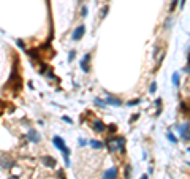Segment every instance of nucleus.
<instances>
[{
    "label": "nucleus",
    "mask_w": 190,
    "mask_h": 179,
    "mask_svg": "<svg viewBox=\"0 0 190 179\" xmlns=\"http://www.w3.org/2000/svg\"><path fill=\"white\" fill-rule=\"evenodd\" d=\"M106 146H108L109 152H117L120 151V154H125V138L119 136V138H106Z\"/></svg>",
    "instance_id": "1"
},
{
    "label": "nucleus",
    "mask_w": 190,
    "mask_h": 179,
    "mask_svg": "<svg viewBox=\"0 0 190 179\" xmlns=\"http://www.w3.org/2000/svg\"><path fill=\"white\" fill-rule=\"evenodd\" d=\"M52 143H54V146L62 152V157H64V160H65V166H70L71 165V162H70V149L67 148L65 141L62 140L60 136H54L52 138Z\"/></svg>",
    "instance_id": "2"
},
{
    "label": "nucleus",
    "mask_w": 190,
    "mask_h": 179,
    "mask_svg": "<svg viewBox=\"0 0 190 179\" xmlns=\"http://www.w3.org/2000/svg\"><path fill=\"white\" fill-rule=\"evenodd\" d=\"M177 128H179V135H181V138H182L184 141H190V124L189 122L179 125Z\"/></svg>",
    "instance_id": "3"
},
{
    "label": "nucleus",
    "mask_w": 190,
    "mask_h": 179,
    "mask_svg": "<svg viewBox=\"0 0 190 179\" xmlns=\"http://www.w3.org/2000/svg\"><path fill=\"white\" fill-rule=\"evenodd\" d=\"M84 33H86V25L84 24L78 25V27L73 30V33H71V40H73V41H79V40L84 37Z\"/></svg>",
    "instance_id": "4"
},
{
    "label": "nucleus",
    "mask_w": 190,
    "mask_h": 179,
    "mask_svg": "<svg viewBox=\"0 0 190 179\" xmlns=\"http://www.w3.org/2000/svg\"><path fill=\"white\" fill-rule=\"evenodd\" d=\"M89 62H90V54H84V57L81 59V63H79V67H81V70L84 73H89L90 71V65H89Z\"/></svg>",
    "instance_id": "5"
},
{
    "label": "nucleus",
    "mask_w": 190,
    "mask_h": 179,
    "mask_svg": "<svg viewBox=\"0 0 190 179\" xmlns=\"http://www.w3.org/2000/svg\"><path fill=\"white\" fill-rule=\"evenodd\" d=\"M14 165H16V162L11 160L8 155L3 154L2 157H0V166H2V168H11V166H14Z\"/></svg>",
    "instance_id": "6"
},
{
    "label": "nucleus",
    "mask_w": 190,
    "mask_h": 179,
    "mask_svg": "<svg viewBox=\"0 0 190 179\" xmlns=\"http://www.w3.org/2000/svg\"><path fill=\"white\" fill-rule=\"evenodd\" d=\"M117 176H119V170L116 166H111V168H108L105 171L103 179H117Z\"/></svg>",
    "instance_id": "7"
},
{
    "label": "nucleus",
    "mask_w": 190,
    "mask_h": 179,
    "mask_svg": "<svg viewBox=\"0 0 190 179\" xmlns=\"http://www.w3.org/2000/svg\"><path fill=\"white\" fill-rule=\"evenodd\" d=\"M41 162H43V165L48 166V168H56V165H57L56 158L51 157V155H44V157H41Z\"/></svg>",
    "instance_id": "8"
},
{
    "label": "nucleus",
    "mask_w": 190,
    "mask_h": 179,
    "mask_svg": "<svg viewBox=\"0 0 190 179\" xmlns=\"http://www.w3.org/2000/svg\"><path fill=\"white\" fill-rule=\"evenodd\" d=\"M27 138H29V141L35 143V144L41 141V136H40V133H38V132L35 130V128H30V130H29V133H27Z\"/></svg>",
    "instance_id": "9"
},
{
    "label": "nucleus",
    "mask_w": 190,
    "mask_h": 179,
    "mask_svg": "<svg viewBox=\"0 0 190 179\" xmlns=\"http://www.w3.org/2000/svg\"><path fill=\"white\" fill-rule=\"evenodd\" d=\"M105 103H106V106H108V105H111V106H122V100H120V98H116V97H111V95L106 97Z\"/></svg>",
    "instance_id": "10"
},
{
    "label": "nucleus",
    "mask_w": 190,
    "mask_h": 179,
    "mask_svg": "<svg viewBox=\"0 0 190 179\" xmlns=\"http://www.w3.org/2000/svg\"><path fill=\"white\" fill-rule=\"evenodd\" d=\"M92 128H94L97 133H102V132L106 130V125L103 124L102 121H98V119H97V121H94V124H92Z\"/></svg>",
    "instance_id": "11"
},
{
    "label": "nucleus",
    "mask_w": 190,
    "mask_h": 179,
    "mask_svg": "<svg viewBox=\"0 0 190 179\" xmlns=\"http://www.w3.org/2000/svg\"><path fill=\"white\" fill-rule=\"evenodd\" d=\"M89 143H90V146H92V148H95V149H103V146H105L103 143L97 141V140H90Z\"/></svg>",
    "instance_id": "12"
},
{
    "label": "nucleus",
    "mask_w": 190,
    "mask_h": 179,
    "mask_svg": "<svg viewBox=\"0 0 190 179\" xmlns=\"http://www.w3.org/2000/svg\"><path fill=\"white\" fill-rule=\"evenodd\" d=\"M179 83H181L179 73H174V75H173V86H174V87H179Z\"/></svg>",
    "instance_id": "13"
},
{
    "label": "nucleus",
    "mask_w": 190,
    "mask_h": 179,
    "mask_svg": "<svg viewBox=\"0 0 190 179\" xmlns=\"http://www.w3.org/2000/svg\"><path fill=\"white\" fill-rule=\"evenodd\" d=\"M166 138H168V141H170V143H173V144H176V143H177L176 136H174L173 133H170V132H168V133H166Z\"/></svg>",
    "instance_id": "14"
},
{
    "label": "nucleus",
    "mask_w": 190,
    "mask_h": 179,
    "mask_svg": "<svg viewBox=\"0 0 190 179\" xmlns=\"http://www.w3.org/2000/svg\"><path fill=\"white\" fill-rule=\"evenodd\" d=\"M125 179H132V166L130 165L125 166Z\"/></svg>",
    "instance_id": "15"
},
{
    "label": "nucleus",
    "mask_w": 190,
    "mask_h": 179,
    "mask_svg": "<svg viewBox=\"0 0 190 179\" xmlns=\"http://www.w3.org/2000/svg\"><path fill=\"white\" fill-rule=\"evenodd\" d=\"M95 105H97V106H100V108H105L106 106V103L103 100H100V98H95Z\"/></svg>",
    "instance_id": "16"
},
{
    "label": "nucleus",
    "mask_w": 190,
    "mask_h": 179,
    "mask_svg": "<svg viewBox=\"0 0 190 179\" xmlns=\"http://www.w3.org/2000/svg\"><path fill=\"white\" fill-rule=\"evenodd\" d=\"M139 102H141L139 98H135V100H130L127 105H128V106H135V105H138V103H139Z\"/></svg>",
    "instance_id": "17"
},
{
    "label": "nucleus",
    "mask_w": 190,
    "mask_h": 179,
    "mask_svg": "<svg viewBox=\"0 0 190 179\" xmlns=\"http://www.w3.org/2000/svg\"><path fill=\"white\" fill-rule=\"evenodd\" d=\"M155 90H157V84H155V83H152V84H151V87H149V92H151V94H154Z\"/></svg>",
    "instance_id": "18"
},
{
    "label": "nucleus",
    "mask_w": 190,
    "mask_h": 179,
    "mask_svg": "<svg viewBox=\"0 0 190 179\" xmlns=\"http://www.w3.org/2000/svg\"><path fill=\"white\" fill-rule=\"evenodd\" d=\"M81 16H82V17L87 16V7H82V10H81Z\"/></svg>",
    "instance_id": "19"
},
{
    "label": "nucleus",
    "mask_w": 190,
    "mask_h": 179,
    "mask_svg": "<svg viewBox=\"0 0 190 179\" xmlns=\"http://www.w3.org/2000/svg\"><path fill=\"white\" fill-rule=\"evenodd\" d=\"M108 130L111 132V133H114V132L117 130V127H116V124H111V125H109V128H108Z\"/></svg>",
    "instance_id": "20"
},
{
    "label": "nucleus",
    "mask_w": 190,
    "mask_h": 179,
    "mask_svg": "<svg viewBox=\"0 0 190 179\" xmlns=\"http://www.w3.org/2000/svg\"><path fill=\"white\" fill-rule=\"evenodd\" d=\"M62 121H64V122H67V124H73V121H71L70 117H67V116H64V117H62Z\"/></svg>",
    "instance_id": "21"
},
{
    "label": "nucleus",
    "mask_w": 190,
    "mask_h": 179,
    "mask_svg": "<svg viewBox=\"0 0 190 179\" xmlns=\"http://www.w3.org/2000/svg\"><path fill=\"white\" fill-rule=\"evenodd\" d=\"M75 55H76V52H75V51H71L70 54H68V60H70V62H71V60L75 59Z\"/></svg>",
    "instance_id": "22"
},
{
    "label": "nucleus",
    "mask_w": 190,
    "mask_h": 179,
    "mask_svg": "<svg viewBox=\"0 0 190 179\" xmlns=\"http://www.w3.org/2000/svg\"><path fill=\"white\" fill-rule=\"evenodd\" d=\"M176 3H177V0H173V3H171V7H170V11H173L174 8H176Z\"/></svg>",
    "instance_id": "23"
},
{
    "label": "nucleus",
    "mask_w": 190,
    "mask_h": 179,
    "mask_svg": "<svg viewBox=\"0 0 190 179\" xmlns=\"http://www.w3.org/2000/svg\"><path fill=\"white\" fill-rule=\"evenodd\" d=\"M108 10H109V8H108V7H105V8H103V13H102V17H105V16H106V13H108Z\"/></svg>",
    "instance_id": "24"
},
{
    "label": "nucleus",
    "mask_w": 190,
    "mask_h": 179,
    "mask_svg": "<svg viewBox=\"0 0 190 179\" xmlns=\"http://www.w3.org/2000/svg\"><path fill=\"white\" fill-rule=\"evenodd\" d=\"M139 117V114H135V116H132V119H130V122H135L136 119H138Z\"/></svg>",
    "instance_id": "25"
},
{
    "label": "nucleus",
    "mask_w": 190,
    "mask_h": 179,
    "mask_svg": "<svg viewBox=\"0 0 190 179\" xmlns=\"http://www.w3.org/2000/svg\"><path fill=\"white\" fill-rule=\"evenodd\" d=\"M86 144H87V141H86V140H82V138H81V140H79V146H86Z\"/></svg>",
    "instance_id": "26"
},
{
    "label": "nucleus",
    "mask_w": 190,
    "mask_h": 179,
    "mask_svg": "<svg viewBox=\"0 0 190 179\" xmlns=\"http://www.w3.org/2000/svg\"><path fill=\"white\" fill-rule=\"evenodd\" d=\"M59 179H65V174H64V171H59Z\"/></svg>",
    "instance_id": "27"
},
{
    "label": "nucleus",
    "mask_w": 190,
    "mask_h": 179,
    "mask_svg": "<svg viewBox=\"0 0 190 179\" xmlns=\"http://www.w3.org/2000/svg\"><path fill=\"white\" fill-rule=\"evenodd\" d=\"M155 105H157V106H160V105H162V98H157V100H155Z\"/></svg>",
    "instance_id": "28"
},
{
    "label": "nucleus",
    "mask_w": 190,
    "mask_h": 179,
    "mask_svg": "<svg viewBox=\"0 0 190 179\" xmlns=\"http://www.w3.org/2000/svg\"><path fill=\"white\" fill-rule=\"evenodd\" d=\"M16 43H17V46H21V48H22V49H24V43H22V41H21V40H17V41H16Z\"/></svg>",
    "instance_id": "29"
},
{
    "label": "nucleus",
    "mask_w": 190,
    "mask_h": 179,
    "mask_svg": "<svg viewBox=\"0 0 190 179\" xmlns=\"http://www.w3.org/2000/svg\"><path fill=\"white\" fill-rule=\"evenodd\" d=\"M184 5H185V0H181V8H184Z\"/></svg>",
    "instance_id": "30"
},
{
    "label": "nucleus",
    "mask_w": 190,
    "mask_h": 179,
    "mask_svg": "<svg viewBox=\"0 0 190 179\" xmlns=\"http://www.w3.org/2000/svg\"><path fill=\"white\" fill-rule=\"evenodd\" d=\"M147 178H149L147 174H142V176H141V179H147Z\"/></svg>",
    "instance_id": "31"
},
{
    "label": "nucleus",
    "mask_w": 190,
    "mask_h": 179,
    "mask_svg": "<svg viewBox=\"0 0 190 179\" xmlns=\"http://www.w3.org/2000/svg\"><path fill=\"white\" fill-rule=\"evenodd\" d=\"M8 179H19V178H17V176H10Z\"/></svg>",
    "instance_id": "32"
}]
</instances>
